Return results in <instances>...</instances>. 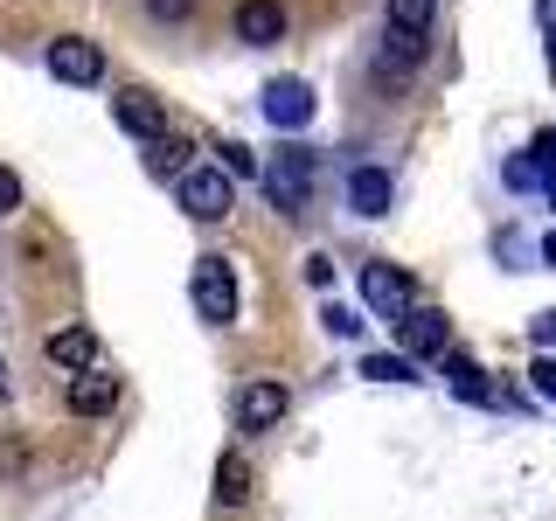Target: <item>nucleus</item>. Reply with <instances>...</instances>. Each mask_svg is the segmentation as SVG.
<instances>
[{
  "mask_svg": "<svg viewBox=\"0 0 556 521\" xmlns=\"http://www.w3.org/2000/svg\"><path fill=\"white\" fill-rule=\"evenodd\" d=\"M313 181H320V161H313L306 147H271L265 167H257V188H265V202L278 208V216H300V208L313 202Z\"/></svg>",
  "mask_w": 556,
  "mask_h": 521,
  "instance_id": "nucleus-1",
  "label": "nucleus"
},
{
  "mask_svg": "<svg viewBox=\"0 0 556 521\" xmlns=\"http://www.w3.org/2000/svg\"><path fill=\"white\" fill-rule=\"evenodd\" d=\"M431 22H439V0H390V28L431 42Z\"/></svg>",
  "mask_w": 556,
  "mask_h": 521,
  "instance_id": "nucleus-17",
  "label": "nucleus"
},
{
  "mask_svg": "<svg viewBox=\"0 0 556 521\" xmlns=\"http://www.w3.org/2000/svg\"><path fill=\"white\" fill-rule=\"evenodd\" d=\"M216 153H223V161H216V167H223V174H230V181H237V174H257V153H251V147H237V139H223V147H216Z\"/></svg>",
  "mask_w": 556,
  "mask_h": 521,
  "instance_id": "nucleus-20",
  "label": "nucleus"
},
{
  "mask_svg": "<svg viewBox=\"0 0 556 521\" xmlns=\"http://www.w3.org/2000/svg\"><path fill=\"white\" fill-rule=\"evenodd\" d=\"M42 56H49V77H56V84H77V91H91V84L104 77V49L84 42V35H56Z\"/></svg>",
  "mask_w": 556,
  "mask_h": 521,
  "instance_id": "nucleus-5",
  "label": "nucleus"
},
{
  "mask_svg": "<svg viewBox=\"0 0 556 521\" xmlns=\"http://www.w3.org/2000/svg\"><path fill=\"white\" fill-rule=\"evenodd\" d=\"M286 404H292V396L278 390V382H251V390L237 396V424L243 431H271L278 417H286Z\"/></svg>",
  "mask_w": 556,
  "mask_h": 521,
  "instance_id": "nucleus-11",
  "label": "nucleus"
},
{
  "mask_svg": "<svg viewBox=\"0 0 556 521\" xmlns=\"http://www.w3.org/2000/svg\"><path fill=\"white\" fill-rule=\"evenodd\" d=\"M195 313H202V327H230L237 320V271H230V257H202L195 265Z\"/></svg>",
  "mask_w": 556,
  "mask_h": 521,
  "instance_id": "nucleus-4",
  "label": "nucleus"
},
{
  "mask_svg": "<svg viewBox=\"0 0 556 521\" xmlns=\"http://www.w3.org/2000/svg\"><path fill=\"white\" fill-rule=\"evenodd\" d=\"M417 63H425V42H417V35L382 28V42H376V69H382V77H410Z\"/></svg>",
  "mask_w": 556,
  "mask_h": 521,
  "instance_id": "nucleus-15",
  "label": "nucleus"
},
{
  "mask_svg": "<svg viewBox=\"0 0 556 521\" xmlns=\"http://www.w3.org/2000/svg\"><path fill=\"white\" fill-rule=\"evenodd\" d=\"M174 195H181V208L195 223H223V216H230V202H237V181L216 161H195L181 181H174Z\"/></svg>",
  "mask_w": 556,
  "mask_h": 521,
  "instance_id": "nucleus-2",
  "label": "nucleus"
},
{
  "mask_svg": "<svg viewBox=\"0 0 556 521\" xmlns=\"http://www.w3.org/2000/svg\"><path fill=\"white\" fill-rule=\"evenodd\" d=\"M147 14H153V22H188L195 0H147Z\"/></svg>",
  "mask_w": 556,
  "mask_h": 521,
  "instance_id": "nucleus-22",
  "label": "nucleus"
},
{
  "mask_svg": "<svg viewBox=\"0 0 556 521\" xmlns=\"http://www.w3.org/2000/svg\"><path fill=\"white\" fill-rule=\"evenodd\" d=\"M112 118H118V126H126V132L139 139V147L167 132V104L153 98V91H118V98H112Z\"/></svg>",
  "mask_w": 556,
  "mask_h": 521,
  "instance_id": "nucleus-7",
  "label": "nucleus"
},
{
  "mask_svg": "<svg viewBox=\"0 0 556 521\" xmlns=\"http://www.w3.org/2000/svg\"><path fill=\"white\" fill-rule=\"evenodd\" d=\"M14 208H22V174L0 167V216H14Z\"/></svg>",
  "mask_w": 556,
  "mask_h": 521,
  "instance_id": "nucleus-23",
  "label": "nucleus"
},
{
  "mask_svg": "<svg viewBox=\"0 0 556 521\" xmlns=\"http://www.w3.org/2000/svg\"><path fill=\"white\" fill-rule=\"evenodd\" d=\"M278 35H286V8H278V0H237V42L265 49Z\"/></svg>",
  "mask_w": 556,
  "mask_h": 521,
  "instance_id": "nucleus-10",
  "label": "nucleus"
},
{
  "mask_svg": "<svg viewBox=\"0 0 556 521\" xmlns=\"http://www.w3.org/2000/svg\"><path fill=\"white\" fill-rule=\"evenodd\" d=\"M49 361H63V369H98V341H91V327H56L49 334Z\"/></svg>",
  "mask_w": 556,
  "mask_h": 521,
  "instance_id": "nucleus-14",
  "label": "nucleus"
},
{
  "mask_svg": "<svg viewBox=\"0 0 556 521\" xmlns=\"http://www.w3.org/2000/svg\"><path fill=\"white\" fill-rule=\"evenodd\" d=\"M300 271H306V285H313V292H327V285H334V257H320V251H313Z\"/></svg>",
  "mask_w": 556,
  "mask_h": 521,
  "instance_id": "nucleus-21",
  "label": "nucleus"
},
{
  "mask_svg": "<svg viewBox=\"0 0 556 521\" xmlns=\"http://www.w3.org/2000/svg\"><path fill=\"white\" fill-rule=\"evenodd\" d=\"M535 390H543V396H556V361H535Z\"/></svg>",
  "mask_w": 556,
  "mask_h": 521,
  "instance_id": "nucleus-26",
  "label": "nucleus"
},
{
  "mask_svg": "<svg viewBox=\"0 0 556 521\" xmlns=\"http://www.w3.org/2000/svg\"><path fill=\"white\" fill-rule=\"evenodd\" d=\"M188 167H195V147H188L181 132H161V139H147V174H161V181H181Z\"/></svg>",
  "mask_w": 556,
  "mask_h": 521,
  "instance_id": "nucleus-13",
  "label": "nucleus"
},
{
  "mask_svg": "<svg viewBox=\"0 0 556 521\" xmlns=\"http://www.w3.org/2000/svg\"><path fill=\"white\" fill-rule=\"evenodd\" d=\"M445 341H452V327H445V313H431V306H410L404 320H396V347H404V361L445 355Z\"/></svg>",
  "mask_w": 556,
  "mask_h": 521,
  "instance_id": "nucleus-6",
  "label": "nucleus"
},
{
  "mask_svg": "<svg viewBox=\"0 0 556 521\" xmlns=\"http://www.w3.org/2000/svg\"><path fill=\"white\" fill-rule=\"evenodd\" d=\"M535 341H543V347L556 341V306H549V313H535Z\"/></svg>",
  "mask_w": 556,
  "mask_h": 521,
  "instance_id": "nucleus-25",
  "label": "nucleus"
},
{
  "mask_svg": "<svg viewBox=\"0 0 556 521\" xmlns=\"http://www.w3.org/2000/svg\"><path fill=\"white\" fill-rule=\"evenodd\" d=\"M216 500L223 508H243V500H251V459H243V452H223L216 459Z\"/></svg>",
  "mask_w": 556,
  "mask_h": 521,
  "instance_id": "nucleus-16",
  "label": "nucleus"
},
{
  "mask_svg": "<svg viewBox=\"0 0 556 521\" xmlns=\"http://www.w3.org/2000/svg\"><path fill=\"white\" fill-rule=\"evenodd\" d=\"M327 327H334V334H362V320L348 306H327Z\"/></svg>",
  "mask_w": 556,
  "mask_h": 521,
  "instance_id": "nucleus-24",
  "label": "nucleus"
},
{
  "mask_svg": "<svg viewBox=\"0 0 556 521\" xmlns=\"http://www.w3.org/2000/svg\"><path fill=\"white\" fill-rule=\"evenodd\" d=\"M390 202H396V181H390V167H355V174H348V208H355L362 223L390 216Z\"/></svg>",
  "mask_w": 556,
  "mask_h": 521,
  "instance_id": "nucleus-9",
  "label": "nucleus"
},
{
  "mask_svg": "<svg viewBox=\"0 0 556 521\" xmlns=\"http://www.w3.org/2000/svg\"><path fill=\"white\" fill-rule=\"evenodd\" d=\"M362 376L369 382H425L417 361H404V355H362Z\"/></svg>",
  "mask_w": 556,
  "mask_h": 521,
  "instance_id": "nucleus-19",
  "label": "nucleus"
},
{
  "mask_svg": "<svg viewBox=\"0 0 556 521\" xmlns=\"http://www.w3.org/2000/svg\"><path fill=\"white\" fill-rule=\"evenodd\" d=\"M265 118H271L278 132H300L306 118H313V91H306L300 77H271L265 84Z\"/></svg>",
  "mask_w": 556,
  "mask_h": 521,
  "instance_id": "nucleus-8",
  "label": "nucleus"
},
{
  "mask_svg": "<svg viewBox=\"0 0 556 521\" xmlns=\"http://www.w3.org/2000/svg\"><path fill=\"white\" fill-rule=\"evenodd\" d=\"M543 257H549V265H556V230H549V237H543Z\"/></svg>",
  "mask_w": 556,
  "mask_h": 521,
  "instance_id": "nucleus-27",
  "label": "nucleus"
},
{
  "mask_svg": "<svg viewBox=\"0 0 556 521\" xmlns=\"http://www.w3.org/2000/svg\"><path fill=\"white\" fill-rule=\"evenodd\" d=\"M445 376H452V390H459L466 404H486V396H494V390H486V376L473 369V355H445Z\"/></svg>",
  "mask_w": 556,
  "mask_h": 521,
  "instance_id": "nucleus-18",
  "label": "nucleus"
},
{
  "mask_svg": "<svg viewBox=\"0 0 556 521\" xmlns=\"http://www.w3.org/2000/svg\"><path fill=\"white\" fill-rule=\"evenodd\" d=\"M112 404H118V376H104V369L70 376V410H77V417H104Z\"/></svg>",
  "mask_w": 556,
  "mask_h": 521,
  "instance_id": "nucleus-12",
  "label": "nucleus"
},
{
  "mask_svg": "<svg viewBox=\"0 0 556 521\" xmlns=\"http://www.w3.org/2000/svg\"><path fill=\"white\" fill-rule=\"evenodd\" d=\"M549 49H556V35H549Z\"/></svg>",
  "mask_w": 556,
  "mask_h": 521,
  "instance_id": "nucleus-28",
  "label": "nucleus"
},
{
  "mask_svg": "<svg viewBox=\"0 0 556 521\" xmlns=\"http://www.w3.org/2000/svg\"><path fill=\"white\" fill-rule=\"evenodd\" d=\"M362 306L369 313H382V320H404V313L417 306V278L404 271V265H362Z\"/></svg>",
  "mask_w": 556,
  "mask_h": 521,
  "instance_id": "nucleus-3",
  "label": "nucleus"
}]
</instances>
